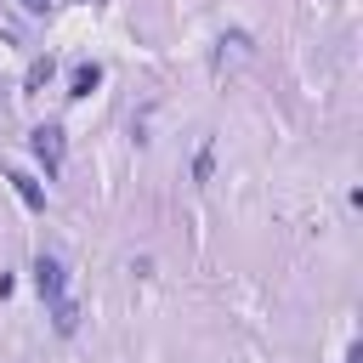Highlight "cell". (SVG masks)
Wrapping results in <instances>:
<instances>
[{
	"label": "cell",
	"mask_w": 363,
	"mask_h": 363,
	"mask_svg": "<svg viewBox=\"0 0 363 363\" xmlns=\"http://www.w3.org/2000/svg\"><path fill=\"white\" fill-rule=\"evenodd\" d=\"M28 147H34V159H40L45 176L62 170V125H34V130H28Z\"/></svg>",
	"instance_id": "6da1fadb"
},
{
	"label": "cell",
	"mask_w": 363,
	"mask_h": 363,
	"mask_svg": "<svg viewBox=\"0 0 363 363\" xmlns=\"http://www.w3.org/2000/svg\"><path fill=\"white\" fill-rule=\"evenodd\" d=\"M28 272H34V289H40L51 306H57V301H68V272H62V261H57V255H34V267H28Z\"/></svg>",
	"instance_id": "7a4b0ae2"
},
{
	"label": "cell",
	"mask_w": 363,
	"mask_h": 363,
	"mask_svg": "<svg viewBox=\"0 0 363 363\" xmlns=\"http://www.w3.org/2000/svg\"><path fill=\"white\" fill-rule=\"evenodd\" d=\"M6 182L17 187V199H23L28 210H45V187H40V182H34L28 170H6Z\"/></svg>",
	"instance_id": "3957f363"
},
{
	"label": "cell",
	"mask_w": 363,
	"mask_h": 363,
	"mask_svg": "<svg viewBox=\"0 0 363 363\" xmlns=\"http://www.w3.org/2000/svg\"><path fill=\"white\" fill-rule=\"evenodd\" d=\"M96 85H102V68H96V62H79V68L68 74V96H74V102H79V96H91Z\"/></svg>",
	"instance_id": "277c9868"
},
{
	"label": "cell",
	"mask_w": 363,
	"mask_h": 363,
	"mask_svg": "<svg viewBox=\"0 0 363 363\" xmlns=\"http://www.w3.org/2000/svg\"><path fill=\"white\" fill-rule=\"evenodd\" d=\"M51 74H57V62H51V57H34V62H28V74H23V91H40Z\"/></svg>",
	"instance_id": "5b68a950"
},
{
	"label": "cell",
	"mask_w": 363,
	"mask_h": 363,
	"mask_svg": "<svg viewBox=\"0 0 363 363\" xmlns=\"http://www.w3.org/2000/svg\"><path fill=\"white\" fill-rule=\"evenodd\" d=\"M51 323H57V335H74V329H79V312H74V301H57V306H51Z\"/></svg>",
	"instance_id": "8992f818"
},
{
	"label": "cell",
	"mask_w": 363,
	"mask_h": 363,
	"mask_svg": "<svg viewBox=\"0 0 363 363\" xmlns=\"http://www.w3.org/2000/svg\"><path fill=\"white\" fill-rule=\"evenodd\" d=\"M17 6H23V11H45L51 0H17Z\"/></svg>",
	"instance_id": "52a82bcc"
},
{
	"label": "cell",
	"mask_w": 363,
	"mask_h": 363,
	"mask_svg": "<svg viewBox=\"0 0 363 363\" xmlns=\"http://www.w3.org/2000/svg\"><path fill=\"white\" fill-rule=\"evenodd\" d=\"M346 363H363V346H346Z\"/></svg>",
	"instance_id": "ba28073f"
}]
</instances>
